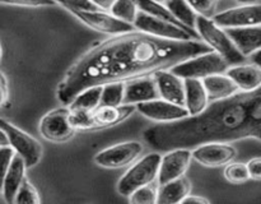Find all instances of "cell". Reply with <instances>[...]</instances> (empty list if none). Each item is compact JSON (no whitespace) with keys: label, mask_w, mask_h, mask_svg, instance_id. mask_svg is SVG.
I'll return each mask as SVG.
<instances>
[{"label":"cell","mask_w":261,"mask_h":204,"mask_svg":"<svg viewBox=\"0 0 261 204\" xmlns=\"http://www.w3.org/2000/svg\"><path fill=\"white\" fill-rule=\"evenodd\" d=\"M211 51L201 41L162 40L138 31L114 36L89 48L69 69L58 98L69 106L87 88L150 76Z\"/></svg>","instance_id":"obj_1"},{"label":"cell","mask_w":261,"mask_h":204,"mask_svg":"<svg viewBox=\"0 0 261 204\" xmlns=\"http://www.w3.org/2000/svg\"><path fill=\"white\" fill-rule=\"evenodd\" d=\"M145 142L158 152L195 149L208 143L261 138V91L239 92L212 102L200 114L148 128Z\"/></svg>","instance_id":"obj_2"},{"label":"cell","mask_w":261,"mask_h":204,"mask_svg":"<svg viewBox=\"0 0 261 204\" xmlns=\"http://www.w3.org/2000/svg\"><path fill=\"white\" fill-rule=\"evenodd\" d=\"M195 31L200 40H203L201 42L205 43L212 51L214 50V53L218 54L228 65H241L242 61L246 60V58L234 47L224 30L217 27L209 18L196 15Z\"/></svg>","instance_id":"obj_3"},{"label":"cell","mask_w":261,"mask_h":204,"mask_svg":"<svg viewBox=\"0 0 261 204\" xmlns=\"http://www.w3.org/2000/svg\"><path fill=\"white\" fill-rule=\"evenodd\" d=\"M135 111L133 105L117 107H97L92 112L70 111V124L75 130H97L114 126L124 121Z\"/></svg>","instance_id":"obj_4"},{"label":"cell","mask_w":261,"mask_h":204,"mask_svg":"<svg viewBox=\"0 0 261 204\" xmlns=\"http://www.w3.org/2000/svg\"><path fill=\"white\" fill-rule=\"evenodd\" d=\"M162 156L160 153H149L132 166L117 183V191L122 196L129 198L137 189L153 183L158 175Z\"/></svg>","instance_id":"obj_5"},{"label":"cell","mask_w":261,"mask_h":204,"mask_svg":"<svg viewBox=\"0 0 261 204\" xmlns=\"http://www.w3.org/2000/svg\"><path fill=\"white\" fill-rule=\"evenodd\" d=\"M228 68V64L218 54L211 51V53L195 56V58L189 59L184 63L177 64V65L172 66L168 71H171L173 75L178 76L182 81H185V79L200 81L206 76L226 73Z\"/></svg>","instance_id":"obj_6"},{"label":"cell","mask_w":261,"mask_h":204,"mask_svg":"<svg viewBox=\"0 0 261 204\" xmlns=\"http://www.w3.org/2000/svg\"><path fill=\"white\" fill-rule=\"evenodd\" d=\"M0 130L7 135L9 147L23 160L25 168L33 167L40 162L43 148L37 139L4 119H0Z\"/></svg>","instance_id":"obj_7"},{"label":"cell","mask_w":261,"mask_h":204,"mask_svg":"<svg viewBox=\"0 0 261 204\" xmlns=\"http://www.w3.org/2000/svg\"><path fill=\"white\" fill-rule=\"evenodd\" d=\"M133 27L138 32L145 33V35L153 36V37L162 38V40L170 41H196L189 32L175 24L165 22V20L157 19L154 17L145 14L143 12H138Z\"/></svg>","instance_id":"obj_8"},{"label":"cell","mask_w":261,"mask_h":204,"mask_svg":"<svg viewBox=\"0 0 261 204\" xmlns=\"http://www.w3.org/2000/svg\"><path fill=\"white\" fill-rule=\"evenodd\" d=\"M70 110L68 107L55 109L46 114L40 121V134L53 143H63L75 134V129L70 124Z\"/></svg>","instance_id":"obj_9"},{"label":"cell","mask_w":261,"mask_h":204,"mask_svg":"<svg viewBox=\"0 0 261 204\" xmlns=\"http://www.w3.org/2000/svg\"><path fill=\"white\" fill-rule=\"evenodd\" d=\"M211 19L217 27L222 30L256 27L261 23V4L255 3V4L227 9L218 14H214Z\"/></svg>","instance_id":"obj_10"},{"label":"cell","mask_w":261,"mask_h":204,"mask_svg":"<svg viewBox=\"0 0 261 204\" xmlns=\"http://www.w3.org/2000/svg\"><path fill=\"white\" fill-rule=\"evenodd\" d=\"M143 152L139 142H124L106 148L94 156V163L103 168H121L134 162Z\"/></svg>","instance_id":"obj_11"},{"label":"cell","mask_w":261,"mask_h":204,"mask_svg":"<svg viewBox=\"0 0 261 204\" xmlns=\"http://www.w3.org/2000/svg\"><path fill=\"white\" fill-rule=\"evenodd\" d=\"M65 9L69 10L73 15H75L84 24L91 27L92 30L98 31V32L119 36L135 31L133 24L116 19L107 12H81V10H75L73 8H65Z\"/></svg>","instance_id":"obj_12"},{"label":"cell","mask_w":261,"mask_h":204,"mask_svg":"<svg viewBox=\"0 0 261 204\" xmlns=\"http://www.w3.org/2000/svg\"><path fill=\"white\" fill-rule=\"evenodd\" d=\"M135 110H138L147 119L153 120V121L162 122V124L175 122L190 116L188 110L184 106L170 104V102H166L161 98L154 99V101L138 104L135 106Z\"/></svg>","instance_id":"obj_13"},{"label":"cell","mask_w":261,"mask_h":204,"mask_svg":"<svg viewBox=\"0 0 261 204\" xmlns=\"http://www.w3.org/2000/svg\"><path fill=\"white\" fill-rule=\"evenodd\" d=\"M237 156L236 148L223 143H208L191 150V160L206 167H218L231 162Z\"/></svg>","instance_id":"obj_14"},{"label":"cell","mask_w":261,"mask_h":204,"mask_svg":"<svg viewBox=\"0 0 261 204\" xmlns=\"http://www.w3.org/2000/svg\"><path fill=\"white\" fill-rule=\"evenodd\" d=\"M191 162V150L175 149L167 152V155L161 158V165L158 168V183L160 185L184 176L188 171Z\"/></svg>","instance_id":"obj_15"},{"label":"cell","mask_w":261,"mask_h":204,"mask_svg":"<svg viewBox=\"0 0 261 204\" xmlns=\"http://www.w3.org/2000/svg\"><path fill=\"white\" fill-rule=\"evenodd\" d=\"M152 78L157 86L161 99L178 106H185V89L182 79L173 75L168 70L157 71L153 74Z\"/></svg>","instance_id":"obj_16"},{"label":"cell","mask_w":261,"mask_h":204,"mask_svg":"<svg viewBox=\"0 0 261 204\" xmlns=\"http://www.w3.org/2000/svg\"><path fill=\"white\" fill-rule=\"evenodd\" d=\"M160 99L157 86H155L153 78H137L132 81L124 82V98L122 105H135L143 104V102L154 101Z\"/></svg>","instance_id":"obj_17"},{"label":"cell","mask_w":261,"mask_h":204,"mask_svg":"<svg viewBox=\"0 0 261 204\" xmlns=\"http://www.w3.org/2000/svg\"><path fill=\"white\" fill-rule=\"evenodd\" d=\"M234 47L241 53L242 56L252 55L261 48V26L256 27L229 28L224 30Z\"/></svg>","instance_id":"obj_18"},{"label":"cell","mask_w":261,"mask_h":204,"mask_svg":"<svg viewBox=\"0 0 261 204\" xmlns=\"http://www.w3.org/2000/svg\"><path fill=\"white\" fill-rule=\"evenodd\" d=\"M228 76L239 89L244 92H254L260 89L261 69L259 64H244L231 66L226 70Z\"/></svg>","instance_id":"obj_19"},{"label":"cell","mask_w":261,"mask_h":204,"mask_svg":"<svg viewBox=\"0 0 261 204\" xmlns=\"http://www.w3.org/2000/svg\"><path fill=\"white\" fill-rule=\"evenodd\" d=\"M24 171L25 166L22 158L18 155L13 156L12 162H10L9 168H8V172L7 175H5L4 183H3L2 188L3 196H4L7 204L14 203L18 189L20 188L23 180H24Z\"/></svg>","instance_id":"obj_20"},{"label":"cell","mask_w":261,"mask_h":204,"mask_svg":"<svg viewBox=\"0 0 261 204\" xmlns=\"http://www.w3.org/2000/svg\"><path fill=\"white\" fill-rule=\"evenodd\" d=\"M205 91L208 101H219V99H226L229 97L239 93V88L236 84L223 74H216V75L206 76L201 81Z\"/></svg>","instance_id":"obj_21"},{"label":"cell","mask_w":261,"mask_h":204,"mask_svg":"<svg viewBox=\"0 0 261 204\" xmlns=\"http://www.w3.org/2000/svg\"><path fill=\"white\" fill-rule=\"evenodd\" d=\"M184 89H185V109L189 115L200 114L208 106V97L201 81L198 79H185L184 81Z\"/></svg>","instance_id":"obj_22"},{"label":"cell","mask_w":261,"mask_h":204,"mask_svg":"<svg viewBox=\"0 0 261 204\" xmlns=\"http://www.w3.org/2000/svg\"><path fill=\"white\" fill-rule=\"evenodd\" d=\"M190 193V183L185 176L163 184L157 189L155 204H178Z\"/></svg>","instance_id":"obj_23"},{"label":"cell","mask_w":261,"mask_h":204,"mask_svg":"<svg viewBox=\"0 0 261 204\" xmlns=\"http://www.w3.org/2000/svg\"><path fill=\"white\" fill-rule=\"evenodd\" d=\"M137 7H138V9L140 10V12L145 13V14L150 15V17L157 18V19L165 20V22L171 23V24L177 26V27L182 28V30H185L186 32L190 33V35L193 36V37L195 38L196 41H200V37H199L198 32H196L195 30H191V28H188V27H185L184 24H181V23L178 22V20L176 19V18L173 17V15L171 14V13L168 12L167 9H166V8L163 7L162 4H161V3L137 2Z\"/></svg>","instance_id":"obj_24"},{"label":"cell","mask_w":261,"mask_h":204,"mask_svg":"<svg viewBox=\"0 0 261 204\" xmlns=\"http://www.w3.org/2000/svg\"><path fill=\"white\" fill-rule=\"evenodd\" d=\"M102 94V86L91 87L84 89L71 101L68 109L76 112H92L99 106V99Z\"/></svg>","instance_id":"obj_25"},{"label":"cell","mask_w":261,"mask_h":204,"mask_svg":"<svg viewBox=\"0 0 261 204\" xmlns=\"http://www.w3.org/2000/svg\"><path fill=\"white\" fill-rule=\"evenodd\" d=\"M181 24L185 27L195 30V20H196V13L194 12L193 8L189 5L188 2H180V0H175V2H165L161 3Z\"/></svg>","instance_id":"obj_26"},{"label":"cell","mask_w":261,"mask_h":204,"mask_svg":"<svg viewBox=\"0 0 261 204\" xmlns=\"http://www.w3.org/2000/svg\"><path fill=\"white\" fill-rule=\"evenodd\" d=\"M124 82H115L102 86V94L98 107H117L122 105Z\"/></svg>","instance_id":"obj_27"},{"label":"cell","mask_w":261,"mask_h":204,"mask_svg":"<svg viewBox=\"0 0 261 204\" xmlns=\"http://www.w3.org/2000/svg\"><path fill=\"white\" fill-rule=\"evenodd\" d=\"M110 12H111L112 17H115L116 19L133 24L135 18H137L139 9L137 7V2H124V0H119V2H112Z\"/></svg>","instance_id":"obj_28"},{"label":"cell","mask_w":261,"mask_h":204,"mask_svg":"<svg viewBox=\"0 0 261 204\" xmlns=\"http://www.w3.org/2000/svg\"><path fill=\"white\" fill-rule=\"evenodd\" d=\"M13 204H41L38 191L27 178L23 180L22 185L18 189Z\"/></svg>","instance_id":"obj_29"},{"label":"cell","mask_w":261,"mask_h":204,"mask_svg":"<svg viewBox=\"0 0 261 204\" xmlns=\"http://www.w3.org/2000/svg\"><path fill=\"white\" fill-rule=\"evenodd\" d=\"M157 199V186L153 183L137 189L129 195L130 204H155Z\"/></svg>","instance_id":"obj_30"},{"label":"cell","mask_w":261,"mask_h":204,"mask_svg":"<svg viewBox=\"0 0 261 204\" xmlns=\"http://www.w3.org/2000/svg\"><path fill=\"white\" fill-rule=\"evenodd\" d=\"M224 177L232 184H244L250 180L246 165L241 162H234L227 166L224 170Z\"/></svg>","instance_id":"obj_31"},{"label":"cell","mask_w":261,"mask_h":204,"mask_svg":"<svg viewBox=\"0 0 261 204\" xmlns=\"http://www.w3.org/2000/svg\"><path fill=\"white\" fill-rule=\"evenodd\" d=\"M14 155V150L9 145L0 148V191H2L5 175H7L8 168H9L10 162H12V158Z\"/></svg>","instance_id":"obj_32"},{"label":"cell","mask_w":261,"mask_h":204,"mask_svg":"<svg viewBox=\"0 0 261 204\" xmlns=\"http://www.w3.org/2000/svg\"><path fill=\"white\" fill-rule=\"evenodd\" d=\"M189 5L193 8L194 12L198 15L211 19L213 17V13L216 10L217 2L213 0H205V2H189Z\"/></svg>","instance_id":"obj_33"},{"label":"cell","mask_w":261,"mask_h":204,"mask_svg":"<svg viewBox=\"0 0 261 204\" xmlns=\"http://www.w3.org/2000/svg\"><path fill=\"white\" fill-rule=\"evenodd\" d=\"M247 172H249V177L255 181L261 180V158L255 157L251 158L249 162L246 163Z\"/></svg>","instance_id":"obj_34"},{"label":"cell","mask_w":261,"mask_h":204,"mask_svg":"<svg viewBox=\"0 0 261 204\" xmlns=\"http://www.w3.org/2000/svg\"><path fill=\"white\" fill-rule=\"evenodd\" d=\"M4 5H15V7H47V5H54L56 3L53 2H10V3H0Z\"/></svg>","instance_id":"obj_35"},{"label":"cell","mask_w":261,"mask_h":204,"mask_svg":"<svg viewBox=\"0 0 261 204\" xmlns=\"http://www.w3.org/2000/svg\"><path fill=\"white\" fill-rule=\"evenodd\" d=\"M180 204H211L205 198L196 195H186Z\"/></svg>","instance_id":"obj_36"},{"label":"cell","mask_w":261,"mask_h":204,"mask_svg":"<svg viewBox=\"0 0 261 204\" xmlns=\"http://www.w3.org/2000/svg\"><path fill=\"white\" fill-rule=\"evenodd\" d=\"M9 145V143H8V138L7 135L4 134V133L0 130V148L2 147H8Z\"/></svg>","instance_id":"obj_37"},{"label":"cell","mask_w":261,"mask_h":204,"mask_svg":"<svg viewBox=\"0 0 261 204\" xmlns=\"http://www.w3.org/2000/svg\"><path fill=\"white\" fill-rule=\"evenodd\" d=\"M5 99H7V91L5 88H0V106L4 104Z\"/></svg>","instance_id":"obj_38"},{"label":"cell","mask_w":261,"mask_h":204,"mask_svg":"<svg viewBox=\"0 0 261 204\" xmlns=\"http://www.w3.org/2000/svg\"><path fill=\"white\" fill-rule=\"evenodd\" d=\"M0 88H5V78L0 74Z\"/></svg>","instance_id":"obj_39"},{"label":"cell","mask_w":261,"mask_h":204,"mask_svg":"<svg viewBox=\"0 0 261 204\" xmlns=\"http://www.w3.org/2000/svg\"><path fill=\"white\" fill-rule=\"evenodd\" d=\"M2 54H3V50H2V45H0V58H2Z\"/></svg>","instance_id":"obj_40"},{"label":"cell","mask_w":261,"mask_h":204,"mask_svg":"<svg viewBox=\"0 0 261 204\" xmlns=\"http://www.w3.org/2000/svg\"><path fill=\"white\" fill-rule=\"evenodd\" d=\"M178 204H180V203H178Z\"/></svg>","instance_id":"obj_41"}]
</instances>
